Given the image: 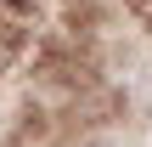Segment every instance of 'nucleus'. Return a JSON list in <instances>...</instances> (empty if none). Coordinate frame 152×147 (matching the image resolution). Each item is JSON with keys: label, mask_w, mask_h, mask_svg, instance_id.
Returning <instances> with one entry per match:
<instances>
[{"label": "nucleus", "mask_w": 152, "mask_h": 147, "mask_svg": "<svg viewBox=\"0 0 152 147\" xmlns=\"http://www.w3.org/2000/svg\"><path fill=\"white\" fill-rule=\"evenodd\" d=\"M28 6H34V0H0V17H23Z\"/></svg>", "instance_id": "nucleus-1"}]
</instances>
